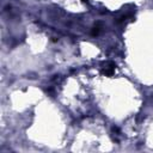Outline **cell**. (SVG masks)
Wrapping results in <instances>:
<instances>
[{"label":"cell","mask_w":153,"mask_h":153,"mask_svg":"<svg viewBox=\"0 0 153 153\" xmlns=\"http://www.w3.org/2000/svg\"><path fill=\"white\" fill-rule=\"evenodd\" d=\"M115 63L114 62H105L104 63V67H103V73L105 74V75H112L114 73H115Z\"/></svg>","instance_id":"obj_1"}]
</instances>
